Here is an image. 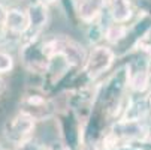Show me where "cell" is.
I'll list each match as a JSON object with an SVG mask.
<instances>
[{"label":"cell","mask_w":151,"mask_h":150,"mask_svg":"<svg viewBox=\"0 0 151 150\" xmlns=\"http://www.w3.org/2000/svg\"><path fill=\"white\" fill-rule=\"evenodd\" d=\"M42 54L47 59H52L57 56L63 57L69 66H79L87 60L85 51L81 44L75 42L73 39L61 38V36L60 38L54 36V38L45 41L44 45H42Z\"/></svg>","instance_id":"cell-1"},{"label":"cell","mask_w":151,"mask_h":150,"mask_svg":"<svg viewBox=\"0 0 151 150\" xmlns=\"http://www.w3.org/2000/svg\"><path fill=\"white\" fill-rule=\"evenodd\" d=\"M35 128H36V120L32 116L19 111L11 120L6 122L3 131H5L6 140L11 144L21 149L27 143L32 141V137L35 134Z\"/></svg>","instance_id":"cell-2"},{"label":"cell","mask_w":151,"mask_h":150,"mask_svg":"<svg viewBox=\"0 0 151 150\" xmlns=\"http://www.w3.org/2000/svg\"><path fill=\"white\" fill-rule=\"evenodd\" d=\"M114 60H115V53L109 47L97 45L87 56V60H85V65H84V72L87 74L88 78L94 80L109 69Z\"/></svg>","instance_id":"cell-3"},{"label":"cell","mask_w":151,"mask_h":150,"mask_svg":"<svg viewBox=\"0 0 151 150\" xmlns=\"http://www.w3.org/2000/svg\"><path fill=\"white\" fill-rule=\"evenodd\" d=\"M109 131L120 140L123 147H126L127 144L133 141H144L150 134L147 126L142 123V120L135 122V120H126V119L115 122Z\"/></svg>","instance_id":"cell-4"},{"label":"cell","mask_w":151,"mask_h":150,"mask_svg":"<svg viewBox=\"0 0 151 150\" xmlns=\"http://www.w3.org/2000/svg\"><path fill=\"white\" fill-rule=\"evenodd\" d=\"M21 111L32 116L36 122H42L52 114V107L50 101L42 95H27L21 101Z\"/></svg>","instance_id":"cell-5"},{"label":"cell","mask_w":151,"mask_h":150,"mask_svg":"<svg viewBox=\"0 0 151 150\" xmlns=\"http://www.w3.org/2000/svg\"><path fill=\"white\" fill-rule=\"evenodd\" d=\"M5 29L8 32H11L12 35H26L30 29V21H29V15L27 12H24L19 8H11L8 9V15H6V23H5Z\"/></svg>","instance_id":"cell-6"},{"label":"cell","mask_w":151,"mask_h":150,"mask_svg":"<svg viewBox=\"0 0 151 150\" xmlns=\"http://www.w3.org/2000/svg\"><path fill=\"white\" fill-rule=\"evenodd\" d=\"M106 3H108V0H79L78 9H76L78 17L84 23L91 24L93 21H96L100 17Z\"/></svg>","instance_id":"cell-7"},{"label":"cell","mask_w":151,"mask_h":150,"mask_svg":"<svg viewBox=\"0 0 151 150\" xmlns=\"http://www.w3.org/2000/svg\"><path fill=\"white\" fill-rule=\"evenodd\" d=\"M27 15H29V21H30V29L29 32H35L39 33L48 23V6L42 5L39 2L32 3L27 8Z\"/></svg>","instance_id":"cell-8"},{"label":"cell","mask_w":151,"mask_h":150,"mask_svg":"<svg viewBox=\"0 0 151 150\" xmlns=\"http://www.w3.org/2000/svg\"><path fill=\"white\" fill-rule=\"evenodd\" d=\"M111 18L115 23H127L132 18V5L130 0H108Z\"/></svg>","instance_id":"cell-9"},{"label":"cell","mask_w":151,"mask_h":150,"mask_svg":"<svg viewBox=\"0 0 151 150\" xmlns=\"http://www.w3.org/2000/svg\"><path fill=\"white\" fill-rule=\"evenodd\" d=\"M150 86V72L148 71H136L133 74H129V87L132 92L142 93Z\"/></svg>","instance_id":"cell-10"},{"label":"cell","mask_w":151,"mask_h":150,"mask_svg":"<svg viewBox=\"0 0 151 150\" xmlns=\"http://www.w3.org/2000/svg\"><path fill=\"white\" fill-rule=\"evenodd\" d=\"M127 35V27L123 23H115L112 21L111 24H108L103 33V38L109 42V44H118L121 39H124Z\"/></svg>","instance_id":"cell-11"},{"label":"cell","mask_w":151,"mask_h":150,"mask_svg":"<svg viewBox=\"0 0 151 150\" xmlns=\"http://www.w3.org/2000/svg\"><path fill=\"white\" fill-rule=\"evenodd\" d=\"M12 68H14V57L6 51H0V74H6L12 71Z\"/></svg>","instance_id":"cell-12"},{"label":"cell","mask_w":151,"mask_h":150,"mask_svg":"<svg viewBox=\"0 0 151 150\" xmlns=\"http://www.w3.org/2000/svg\"><path fill=\"white\" fill-rule=\"evenodd\" d=\"M6 15H8V9L0 3V29H5V23H6Z\"/></svg>","instance_id":"cell-13"},{"label":"cell","mask_w":151,"mask_h":150,"mask_svg":"<svg viewBox=\"0 0 151 150\" xmlns=\"http://www.w3.org/2000/svg\"><path fill=\"white\" fill-rule=\"evenodd\" d=\"M78 150H99V149L93 143H82V144H79Z\"/></svg>","instance_id":"cell-14"},{"label":"cell","mask_w":151,"mask_h":150,"mask_svg":"<svg viewBox=\"0 0 151 150\" xmlns=\"http://www.w3.org/2000/svg\"><path fill=\"white\" fill-rule=\"evenodd\" d=\"M36 2H39V3H42V5H47V6H50V5L55 3L57 0H36Z\"/></svg>","instance_id":"cell-15"},{"label":"cell","mask_w":151,"mask_h":150,"mask_svg":"<svg viewBox=\"0 0 151 150\" xmlns=\"http://www.w3.org/2000/svg\"><path fill=\"white\" fill-rule=\"evenodd\" d=\"M3 92H5V81L0 78V95H2Z\"/></svg>","instance_id":"cell-16"},{"label":"cell","mask_w":151,"mask_h":150,"mask_svg":"<svg viewBox=\"0 0 151 150\" xmlns=\"http://www.w3.org/2000/svg\"><path fill=\"white\" fill-rule=\"evenodd\" d=\"M2 150H6V149H2Z\"/></svg>","instance_id":"cell-17"},{"label":"cell","mask_w":151,"mask_h":150,"mask_svg":"<svg viewBox=\"0 0 151 150\" xmlns=\"http://www.w3.org/2000/svg\"><path fill=\"white\" fill-rule=\"evenodd\" d=\"M0 150H2V147H0Z\"/></svg>","instance_id":"cell-18"}]
</instances>
